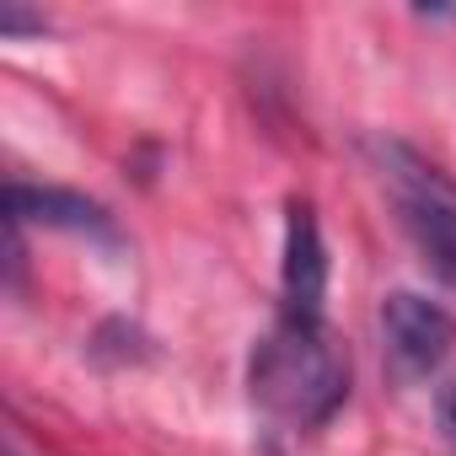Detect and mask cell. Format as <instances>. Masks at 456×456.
Here are the masks:
<instances>
[{
  "mask_svg": "<svg viewBox=\"0 0 456 456\" xmlns=\"http://www.w3.org/2000/svg\"><path fill=\"white\" fill-rule=\"evenodd\" d=\"M248 392L274 424L317 429L349 397V354L328 333V322L274 317V328L253 344Z\"/></svg>",
  "mask_w": 456,
  "mask_h": 456,
  "instance_id": "6da1fadb",
  "label": "cell"
},
{
  "mask_svg": "<svg viewBox=\"0 0 456 456\" xmlns=\"http://www.w3.org/2000/svg\"><path fill=\"white\" fill-rule=\"evenodd\" d=\"M360 151H365L381 193L392 199L403 232L424 253V264L445 285H456V177L397 134H365Z\"/></svg>",
  "mask_w": 456,
  "mask_h": 456,
  "instance_id": "7a4b0ae2",
  "label": "cell"
},
{
  "mask_svg": "<svg viewBox=\"0 0 456 456\" xmlns=\"http://www.w3.org/2000/svg\"><path fill=\"white\" fill-rule=\"evenodd\" d=\"M381 349L397 381H429L456 349V317L419 290H392L381 301Z\"/></svg>",
  "mask_w": 456,
  "mask_h": 456,
  "instance_id": "3957f363",
  "label": "cell"
},
{
  "mask_svg": "<svg viewBox=\"0 0 456 456\" xmlns=\"http://www.w3.org/2000/svg\"><path fill=\"white\" fill-rule=\"evenodd\" d=\"M285 306L280 317L322 322V296H328V248H322V225L306 199H290L285 209V264H280Z\"/></svg>",
  "mask_w": 456,
  "mask_h": 456,
  "instance_id": "277c9868",
  "label": "cell"
},
{
  "mask_svg": "<svg viewBox=\"0 0 456 456\" xmlns=\"http://www.w3.org/2000/svg\"><path fill=\"white\" fill-rule=\"evenodd\" d=\"M6 220L12 225H54V232L86 237L97 248H118V225L113 215L76 193V188H54V183H6Z\"/></svg>",
  "mask_w": 456,
  "mask_h": 456,
  "instance_id": "5b68a950",
  "label": "cell"
},
{
  "mask_svg": "<svg viewBox=\"0 0 456 456\" xmlns=\"http://www.w3.org/2000/svg\"><path fill=\"white\" fill-rule=\"evenodd\" d=\"M49 22H44V12H28V6H17V0H0V33H44Z\"/></svg>",
  "mask_w": 456,
  "mask_h": 456,
  "instance_id": "8992f818",
  "label": "cell"
},
{
  "mask_svg": "<svg viewBox=\"0 0 456 456\" xmlns=\"http://www.w3.org/2000/svg\"><path fill=\"white\" fill-rule=\"evenodd\" d=\"M440 424H445V440L456 445V387L440 392Z\"/></svg>",
  "mask_w": 456,
  "mask_h": 456,
  "instance_id": "52a82bcc",
  "label": "cell"
}]
</instances>
